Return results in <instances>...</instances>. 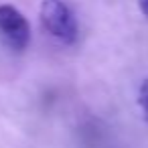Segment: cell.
<instances>
[{
	"instance_id": "3",
	"label": "cell",
	"mask_w": 148,
	"mask_h": 148,
	"mask_svg": "<svg viewBox=\"0 0 148 148\" xmlns=\"http://www.w3.org/2000/svg\"><path fill=\"white\" fill-rule=\"evenodd\" d=\"M138 103L144 112V118L148 120V79H144L140 83V89H138Z\"/></svg>"
},
{
	"instance_id": "1",
	"label": "cell",
	"mask_w": 148,
	"mask_h": 148,
	"mask_svg": "<svg viewBox=\"0 0 148 148\" xmlns=\"http://www.w3.org/2000/svg\"><path fill=\"white\" fill-rule=\"evenodd\" d=\"M41 25L43 29L61 41L63 45H71L77 39V25L63 0H43L41 4Z\"/></svg>"
},
{
	"instance_id": "2",
	"label": "cell",
	"mask_w": 148,
	"mask_h": 148,
	"mask_svg": "<svg viewBox=\"0 0 148 148\" xmlns=\"http://www.w3.org/2000/svg\"><path fill=\"white\" fill-rule=\"evenodd\" d=\"M0 39L14 51L27 49L31 41V27L27 18L10 4H0Z\"/></svg>"
},
{
	"instance_id": "4",
	"label": "cell",
	"mask_w": 148,
	"mask_h": 148,
	"mask_svg": "<svg viewBox=\"0 0 148 148\" xmlns=\"http://www.w3.org/2000/svg\"><path fill=\"white\" fill-rule=\"evenodd\" d=\"M138 4H140V10H142V14L148 18V0H138Z\"/></svg>"
}]
</instances>
